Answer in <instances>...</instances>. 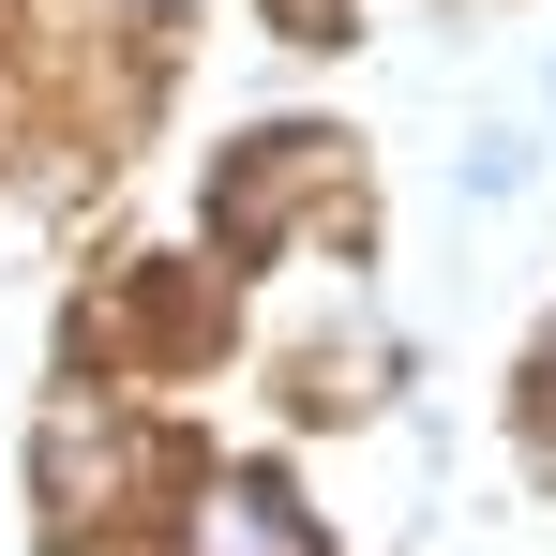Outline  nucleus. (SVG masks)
<instances>
[{"mask_svg": "<svg viewBox=\"0 0 556 556\" xmlns=\"http://www.w3.org/2000/svg\"><path fill=\"white\" fill-rule=\"evenodd\" d=\"M195 556H316V542L286 527L271 481H226V496H195Z\"/></svg>", "mask_w": 556, "mask_h": 556, "instance_id": "1", "label": "nucleus"}]
</instances>
